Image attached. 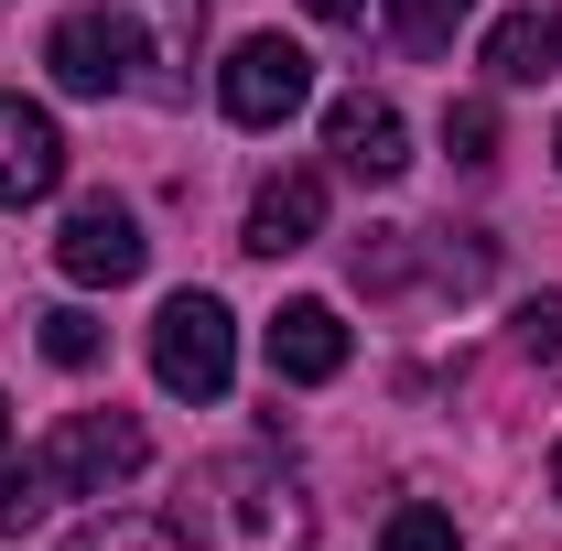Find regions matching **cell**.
Segmentation results:
<instances>
[{"label": "cell", "instance_id": "1", "mask_svg": "<svg viewBox=\"0 0 562 551\" xmlns=\"http://www.w3.org/2000/svg\"><path fill=\"white\" fill-rule=\"evenodd\" d=\"M151 379H162L173 401H227V379H238V325H227L216 292H173V303L151 314Z\"/></svg>", "mask_w": 562, "mask_h": 551}, {"label": "cell", "instance_id": "2", "mask_svg": "<svg viewBox=\"0 0 562 551\" xmlns=\"http://www.w3.org/2000/svg\"><path fill=\"white\" fill-rule=\"evenodd\" d=\"M33 465H44L55 508H66V497H109V486H131L140 465H151V443H140L131 412H66L44 443H33Z\"/></svg>", "mask_w": 562, "mask_h": 551}, {"label": "cell", "instance_id": "3", "mask_svg": "<svg viewBox=\"0 0 562 551\" xmlns=\"http://www.w3.org/2000/svg\"><path fill=\"white\" fill-rule=\"evenodd\" d=\"M216 98H227V120H238V131H281V120L314 98V55H303V44H281V33H249V44L227 55V76H216Z\"/></svg>", "mask_w": 562, "mask_h": 551}, {"label": "cell", "instance_id": "4", "mask_svg": "<svg viewBox=\"0 0 562 551\" xmlns=\"http://www.w3.org/2000/svg\"><path fill=\"white\" fill-rule=\"evenodd\" d=\"M44 66H55L66 98H120L140 76V22L131 11H66L55 44H44Z\"/></svg>", "mask_w": 562, "mask_h": 551}, {"label": "cell", "instance_id": "5", "mask_svg": "<svg viewBox=\"0 0 562 551\" xmlns=\"http://www.w3.org/2000/svg\"><path fill=\"white\" fill-rule=\"evenodd\" d=\"M55 260H66V281L109 292V281H131L140 260H151V238H140V216L120 206V195H87V206L66 216V238H55Z\"/></svg>", "mask_w": 562, "mask_h": 551}, {"label": "cell", "instance_id": "6", "mask_svg": "<svg viewBox=\"0 0 562 551\" xmlns=\"http://www.w3.org/2000/svg\"><path fill=\"white\" fill-rule=\"evenodd\" d=\"M325 151L347 162L357 184H401V173H412V131H401L390 98H336V109H325Z\"/></svg>", "mask_w": 562, "mask_h": 551}, {"label": "cell", "instance_id": "7", "mask_svg": "<svg viewBox=\"0 0 562 551\" xmlns=\"http://www.w3.org/2000/svg\"><path fill=\"white\" fill-rule=\"evenodd\" d=\"M66 184V131L33 98H0V206H33Z\"/></svg>", "mask_w": 562, "mask_h": 551}, {"label": "cell", "instance_id": "8", "mask_svg": "<svg viewBox=\"0 0 562 551\" xmlns=\"http://www.w3.org/2000/svg\"><path fill=\"white\" fill-rule=\"evenodd\" d=\"M271 368L292 390H325V379L347 368V314H336V303H281L271 314Z\"/></svg>", "mask_w": 562, "mask_h": 551}, {"label": "cell", "instance_id": "9", "mask_svg": "<svg viewBox=\"0 0 562 551\" xmlns=\"http://www.w3.org/2000/svg\"><path fill=\"white\" fill-rule=\"evenodd\" d=\"M314 227H325V173H271V184L249 195V249H260V260L314 249Z\"/></svg>", "mask_w": 562, "mask_h": 551}, {"label": "cell", "instance_id": "10", "mask_svg": "<svg viewBox=\"0 0 562 551\" xmlns=\"http://www.w3.org/2000/svg\"><path fill=\"white\" fill-rule=\"evenodd\" d=\"M552 66H562V22L552 11H508V22L487 33V76L497 87H541Z\"/></svg>", "mask_w": 562, "mask_h": 551}, {"label": "cell", "instance_id": "11", "mask_svg": "<svg viewBox=\"0 0 562 551\" xmlns=\"http://www.w3.org/2000/svg\"><path fill=\"white\" fill-rule=\"evenodd\" d=\"M379 551H465V541H454V519H443V508H422V497H412V508H390Z\"/></svg>", "mask_w": 562, "mask_h": 551}, {"label": "cell", "instance_id": "12", "mask_svg": "<svg viewBox=\"0 0 562 551\" xmlns=\"http://www.w3.org/2000/svg\"><path fill=\"white\" fill-rule=\"evenodd\" d=\"M44 508H55V486H44V465H33V454H22V465L0 454V530H22V519H44Z\"/></svg>", "mask_w": 562, "mask_h": 551}, {"label": "cell", "instance_id": "13", "mask_svg": "<svg viewBox=\"0 0 562 551\" xmlns=\"http://www.w3.org/2000/svg\"><path fill=\"white\" fill-rule=\"evenodd\" d=\"M443 140H454V162H497V109L487 98H454L443 109Z\"/></svg>", "mask_w": 562, "mask_h": 551}, {"label": "cell", "instance_id": "14", "mask_svg": "<svg viewBox=\"0 0 562 551\" xmlns=\"http://www.w3.org/2000/svg\"><path fill=\"white\" fill-rule=\"evenodd\" d=\"M98 346H109V336H98V314H76V303H66V314H44V357H55V368H98Z\"/></svg>", "mask_w": 562, "mask_h": 551}, {"label": "cell", "instance_id": "15", "mask_svg": "<svg viewBox=\"0 0 562 551\" xmlns=\"http://www.w3.org/2000/svg\"><path fill=\"white\" fill-rule=\"evenodd\" d=\"M87 551H184V530H151V519H87Z\"/></svg>", "mask_w": 562, "mask_h": 551}, {"label": "cell", "instance_id": "16", "mask_svg": "<svg viewBox=\"0 0 562 551\" xmlns=\"http://www.w3.org/2000/svg\"><path fill=\"white\" fill-rule=\"evenodd\" d=\"M390 11H401V33H412V44H454V22H465L476 0H390Z\"/></svg>", "mask_w": 562, "mask_h": 551}, {"label": "cell", "instance_id": "17", "mask_svg": "<svg viewBox=\"0 0 562 551\" xmlns=\"http://www.w3.org/2000/svg\"><path fill=\"white\" fill-rule=\"evenodd\" d=\"M519 357H562V292L519 303Z\"/></svg>", "mask_w": 562, "mask_h": 551}, {"label": "cell", "instance_id": "18", "mask_svg": "<svg viewBox=\"0 0 562 551\" xmlns=\"http://www.w3.org/2000/svg\"><path fill=\"white\" fill-rule=\"evenodd\" d=\"M303 11H314V22H357L368 0H303Z\"/></svg>", "mask_w": 562, "mask_h": 551}, {"label": "cell", "instance_id": "19", "mask_svg": "<svg viewBox=\"0 0 562 551\" xmlns=\"http://www.w3.org/2000/svg\"><path fill=\"white\" fill-rule=\"evenodd\" d=\"M0 454H11V401H0Z\"/></svg>", "mask_w": 562, "mask_h": 551}, {"label": "cell", "instance_id": "20", "mask_svg": "<svg viewBox=\"0 0 562 551\" xmlns=\"http://www.w3.org/2000/svg\"><path fill=\"white\" fill-rule=\"evenodd\" d=\"M552 497H562V454H552Z\"/></svg>", "mask_w": 562, "mask_h": 551}, {"label": "cell", "instance_id": "21", "mask_svg": "<svg viewBox=\"0 0 562 551\" xmlns=\"http://www.w3.org/2000/svg\"><path fill=\"white\" fill-rule=\"evenodd\" d=\"M552 151H562V131H552Z\"/></svg>", "mask_w": 562, "mask_h": 551}]
</instances>
